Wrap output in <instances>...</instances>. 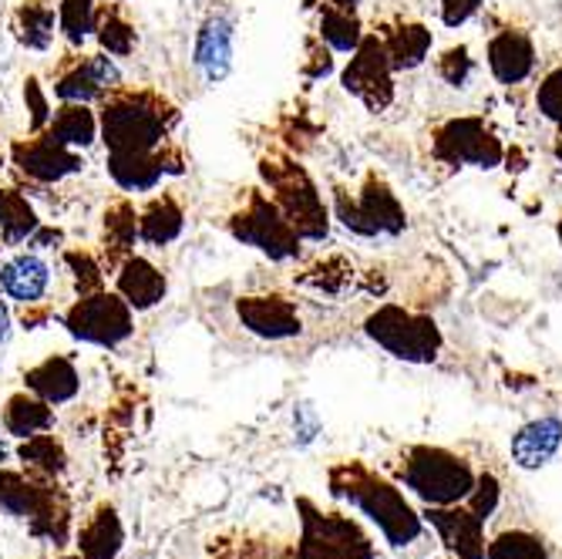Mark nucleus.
<instances>
[{
  "mask_svg": "<svg viewBox=\"0 0 562 559\" xmlns=\"http://www.w3.org/2000/svg\"><path fill=\"white\" fill-rule=\"evenodd\" d=\"M327 485L330 495L347 502L350 510H357L361 516H368L378 533L384 536L387 546L394 549H407L412 543L422 539L425 533V519L415 513V505L404 499V492L387 482L384 476L371 472L364 462H337L327 472Z\"/></svg>",
  "mask_w": 562,
  "mask_h": 559,
  "instance_id": "obj_1",
  "label": "nucleus"
},
{
  "mask_svg": "<svg viewBox=\"0 0 562 559\" xmlns=\"http://www.w3.org/2000/svg\"><path fill=\"white\" fill-rule=\"evenodd\" d=\"M0 516L27 523V533L50 546H68L71 539V499L58 479L0 469Z\"/></svg>",
  "mask_w": 562,
  "mask_h": 559,
  "instance_id": "obj_2",
  "label": "nucleus"
},
{
  "mask_svg": "<svg viewBox=\"0 0 562 559\" xmlns=\"http://www.w3.org/2000/svg\"><path fill=\"white\" fill-rule=\"evenodd\" d=\"M176 109L151 91H119L105 101L98 119V132L109 152H156L166 145Z\"/></svg>",
  "mask_w": 562,
  "mask_h": 559,
  "instance_id": "obj_3",
  "label": "nucleus"
},
{
  "mask_svg": "<svg viewBox=\"0 0 562 559\" xmlns=\"http://www.w3.org/2000/svg\"><path fill=\"white\" fill-rule=\"evenodd\" d=\"M397 482L418 495L425 505H458L475 489V469L465 455H454L441 445H412L404 448L394 469Z\"/></svg>",
  "mask_w": 562,
  "mask_h": 559,
  "instance_id": "obj_4",
  "label": "nucleus"
},
{
  "mask_svg": "<svg viewBox=\"0 0 562 559\" xmlns=\"http://www.w3.org/2000/svg\"><path fill=\"white\" fill-rule=\"evenodd\" d=\"M260 179L270 189V199L280 206V213L290 220V226L311 243H324L330 233V206L324 192L317 189L314 176L300 163L286 156H273L260 163Z\"/></svg>",
  "mask_w": 562,
  "mask_h": 559,
  "instance_id": "obj_5",
  "label": "nucleus"
},
{
  "mask_svg": "<svg viewBox=\"0 0 562 559\" xmlns=\"http://www.w3.org/2000/svg\"><path fill=\"white\" fill-rule=\"evenodd\" d=\"M364 334L404 365H431L445 347V334L435 317L404 308V303H381L364 317Z\"/></svg>",
  "mask_w": 562,
  "mask_h": 559,
  "instance_id": "obj_6",
  "label": "nucleus"
},
{
  "mask_svg": "<svg viewBox=\"0 0 562 559\" xmlns=\"http://www.w3.org/2000/svg\"><path fill=\"white\" fill-rule=\"evenodd\" d=\"M296 513H300L296 559H378L374 539L357 519L337 510L324 513L306 495L296 499Z\"/></svg>",
  "mask_w": 562,
  "mask_h": 559,
  "instance_id": "obj_7",
  "label": "nucleus"
},
{
  "mask_svg": "<svg viewBox=\"0 0 562 559\" xmlns=\"http://www.w3.org/2000/svg\"><path fill=\"white\" fill-rule=\"evenodd\" d=\"M229 233L236 243L260 249L273 264L300 260L303 236L290 226V220L280 213L277 202L260 189H252L243 206L229 216Z\"/></svg>",
  "mask_w": 562,
  "mask_h": 559,
  "instance_id": "obj_8",
  "label": "nucleus"
},
{
  "mask_svg": "<svg viewBox=\"0 0 562 559\" xmlns=\"http://www.w3.org/2000/svg\"><path fill=\"white\" fill-rule=\"evenodd\" d=\"M431 156L451 169H498L505 145L495 128L479 115H458L431 132Z\"/></svg>",
  "mask_w": 562,
  "mask_h": 559,
  "instance_id": "obj_9",
  "label": "nucleus"
},
{
  "mask_svg": "<svg viewBox=\"0 0 562 559\" xmlns=\"http://www.w3.org/2000/svg\"><path fill=\"white\" fill-rule=\"evenodd\" d=\"M65 327L71 337L94 344V347H119L135 334V311L109 290H94L78 297L71 311L65 314Z\"/></svg>",
  "mask_w": 562,
  "mask_h": 559,
  "instance_id": "obj_10",
  "label": "nucleus"
},
{
  "mask_svg": "<svg viewBox=\"0 0 562 559\" xmlns=\"http://www.w3.org/2000/svg\"><path fill=\"white\" fill-rule=\"evenodd\" d=\"M340 85L353 94L368 112H384L394 101V65L378 34H364V41L350 51V62L340 71Z\"/></svg>",
  "mask_w": 562,
  "mask_h": 559,
  "instance_id": "obj_11",
  "label": "nucleus"
},
{
  "mask_svg": "<svg viewBox=\"0 0 562 559\" xmlns=\"http://www.w3.org/2000/svg\"><path fill=\"white\" fill-rule=\"evenodd\" d=\"M425 523L438 533L448 559H485V523L469 510L458 505H428Z\"/></svg>",
  "mask_w": 562,
  "mask_h": 559,
  "instance_id": "obj_12",
  "label": "nucleus"
},
{
  "mask_svg": "<svg viewBox=\"0 0 562 559\" xmlns=\"http://www.w3.org/2000/svg\"><path fill=\"white\" fill-rule=\"evenodd\" d=\"M485 62H488V75L505 88L529 81L536 71L532 34L516 24H505V27L492 31V37L485 44Z\"/></svg>",
  "mask_w": 562,
  "mask_h": 559,
  "instance_id": "obj_13",
  "label": "nucleus"
},
{
  "mask_svg": "<svg viewBox=\"0 0 562 559\" xmlns=\"http://www.w3.org/2000/svg\"><path fill=\"white\" fill-rule=\"evenodd\" d=\"M239 324L263 340H290L303 334V321L296 303L280 293H260V297H239L236 300Z\"/></svg>",
  "mask_w": 562,
  "mask_h": 559,
  "instance_id": "obj_14",
  "label": "nucleus"
},
{
  "mask_svg": "<svg viewBox=\"0 0 562 559\" xmlns=\"http://www.w3.org/2000/svg\"><path fill=\"white\" fill-rule=\"evenodd\" d=\"M11 156H14V166L34 179V182H44V186H55V182H65L68 176L81 172L85 163L75 148H65L58 142H50L44 132L31 135L27 142H18L11 148Z\"/></svg>",
  "mask_w": 562,
  "mask_h": 559,
  "instance_id": "obj_15",
  "label": "nucleus"
},
{
  "mask_svg": "<svg viewBox=\"0 0 562 559\" xmlns=\"http://www.w3.org/2000/svg\"><path fill=\"white\" fill-rule=\"evenodd\" d=\"M119 88H122V71H119L115 58H109L105 51L78 62L55 81V94L61 101H68V105H91V101L105 98Z\"/></svg>",
  "mask_w": 562,
  "mask_h": 559,
  "instance_id": "obj_16",
  "label": "nucleus"
},
{
  "mask_svg": "<svg viewBox=\"0 0 562 559\" xmlns=\"http://www.w3.org/2000/svg\"><path fill=\"white\" fill-rule=\"evenodd\" d=\"M233 37H236V27L223 14L210 18L206 24L199 27L192 62H195V68L202 75H206L210 85L226 81V75L233 71Z\"/></svg>",
  "mask_w": 562,
  "mask_h": 559,
  "instance_id": "obj_17",
  "label": "nucleus"
},
{
  "mask_svg": "<svg viewBox=\"0 0 562 559\" xmlns=\"http://www.w3.org/2000/svg\"><path fill=\"white\" fill-rule=\"evenodd\" d=\"M166 290H169L166 273H162L156 264H151V260L135 257V253H132V257H128L125 264H119L115 293L128 303V308H132L135 314L151 311L156 303H162Z\"/></svg>",
  "mask_w": 562,
  "mask_h": 559,
  "instance_id": "obj_18",
  "label": "nucleus"
},
{
  "mask_svg": "<svg viewBox=\"0 0 562 559\" xmlns=\"http://www.w3.org/2000/svg\"><path fill=\"white\" fill-rule=\"evenodd\" d=\"M562 445V418L555 415H546V418H536V422H526L513 441H508V451H513V462L526 472H536V469H546L555 451Z\"/></svg>",
  "mask_w": 562,
  "mask_h": 559,
  "instance_id": "obj_19",
  "label": "nucleus"
},
{
  "mask_svg": "<svg viewBox=\"0 0 562 559\" xmlns=\"http://www.w3.org/2000/svg\"><path fill=\"white\" fill-rule=\"evenodd\" d=\"M0 290L14 303L37 308L50 290V267L37 253H18L8 264H0Z\"/></svg>",
  "mask_w": 562,
  "mask_h": 559,
  "instance_id": "obj_20",
  "label": "nucleus"
},
{
  "mask_svg": "<svg viewBox=\"0 0 562 559\" xmlns=\"http://www.w3.org/2000/svg\"><path fill=\"white\" fill-rule=\"evenodd\" d=\"M378 37L384 41V51H387L394 71L422 68L428 62V55H431V44H435V34L428 31V24L407 21V18H397V21L384 24Z\"/></svg>",
  "mask_w": 562,
  "mask_h": 559,
  "instance_id": "obj_21",
  "label": "nucleus"
},
{
  "mask_svg": "<svg viewBox=\"0 0 562 559\" xmlns=\"http://www.w3.org/2000/svg\"><path fill=\"white\" fill-rule=\"evenodd\" d=\"M75 546L85 559H119L125 546V526L112 502H101L98 510L78 526Z\"/></svg>",
  "mask_w": 562,
  "mask_h": 559,
  "instance_id": "obj_22",
  "label": "nucleus"
},
{
  "mask_svg": "<svg viewBox=\"0 0 562 559\" xmlns=\"http://www.w3.org/2000/svg\"><path fill=\"white\" fill-rule=\"evenodd\" d=\"M109 172L125 192H151L166 176V145L156 152H109Z\"/></svg>",
  "mask_w": 562,
  "mask_h": 559,
  "instance_id": "obj_23",
  "label": "nucleus"
},
{
  "mask_svg": "<svg viewBox=\"0 0 562 559\" xmlns=\"http://www.w3.org/2000/svg\"><path fill=\"white\" fill-rule=\"evenodd\" d=\"M24 388L47 404H68L78 398L81 378H78V368L71 358H65V354H50V358H44L41 365L24 371Z\"/></svg>",
  "mask_w": 562,
  "mask_h": 559,
  "instance_id": "obj_24",
  "label": "nucleus"
},
{
  "mask_svg": "<svg viewBox=\"0 0 562 559\" xmlns=\"http://www.w3.org/2000/svg\"><path fill=\"white\" fill-rule=\"evenodd\" d=\"M357 202H361L364 216L378 226L381 236H401L407 230V213L384 176L368 172L361 182V192H357Z\"/></svg>",
  "mask_w": 562,
  "mask_h": 559,
  "instance_id": "obj_25",
  "label": "nucleus"
},
{
  "mask_svg": "<svg viewBox=\"0 0 562 559\" xmlns=\"http://www.w3.org/2000/svg\"><path fill=\"white\" fill-rule=\"evenodd\" d=\"M55 428V404L41 401L31 391H18L4 404V432L18 441Z\"/></svg>",
  "mask_w": 562,
  "mask_h": 559,
  "instance_id": "obj_26",
  "label": "nucleus"
},
{
  "mask_svg": "<svg viewBox=\"0 0 562 559\" xmlns=\"http://www.w3.org/2000/svg\"><path fill=\"white\" fill-rule=\"evenodd\" d=\"M182 226H186L182 206L172 195H162V199H151L148 210L138 216V239L162 249V246H169L172 239L182 236Z\"/></svg>",
  "mask_w": 562,
  "mask_h": 559,
  "instance_id": "obj_27",
  "label": "nucleus"
},
{
  "mask_svg": "<svg viewBox=\"0 0 562 559\" xmlns=\"http://www.w3.org/2000/svg\"><path fill=\"white\" fill-rule=\"evenodd\" d=\"M18 459L37 479H61L65 469H68V451H65L61 438H55L50 432H41V435L24 438L18 445Z\"/></svg>",
  "mask_w": 562,
  "mask_h": 559,
  "instance_id": "obj_28",
  "label": "nucleus"
},
{
  "mask_svg": "<svg viewBox=\"0 0 562 559\" xmlns=\"http://www.w3.org/2000/svg\"><path fill=\"white\" fill-rule=\"evenodd\" d=\"M44 135L50 142L78 152V148H88L98 138V119H94V112H88V105H68V101H65V105L50 115Z\"/></svg>",
  "mask_w": 562,
  "mask_h": 559,
  "instance_id": "obj_29",
  "label": "nucleus"
},
{
  "mask_svg": "<svg viewBox=\"0 0 562 559\" xmlns=\"http://www.w3.org/2000/svg\"><path fill=\"white\" fill-rule=\"evenodd\" d=\"M41 220L18 189H0V243L18 246L37 233Z\"/></svg>",
  "mask_w": 562,
  "mask_h": 559,
  "instance_id": "obj_30",
  "label": "nucleus"
},
{
  "mask_svg": "<svg viewBox=\"0 0 562 559\" xmlns=\"http://www.w3.org/2000/svg\"><path fill=\"white\" fill-rule=\"evenodd\" d=\"M14 31L21 37L24 47L31 51H47L55 44V34H58V14L50 4H37V0H24L14 14Z\"/></svg>",
  "mask_w": 562,
  "mask_h": 559,
  "instance_id": "obj_31",
  "label": "nucleus"
},
{
  "mask_svg": "<svg viewBox=\"0 0 562 559\" xmlns=\"http://www.w3.org/2000/svg\"><path fill=\"white\" fill-rule=\"evenodd\" d=\"M364 24L353 11L347 8H334V4H321V31L317 37L330 47V51H340V55H350V51L364 41Z\"/></svg>",
  "mask_w": 562,
  "mask_h": 559,
  "instance_id": "obj_32",
  "label": "nucleus"
},
{
  "mask_svg": "<svg viewBox=\"0 0 562 559\" xmlns=\"http://www.w3.org/2000/svg\"><path fill=\"white\" fill-rule=\"evenodd\" d=\"M138 243V213L128 206V202H115V206L105 213V253L109 264H125Z\"/></svg>",
  "mask_w": 562,
  "mask_h": 559,
  "instance_id": "obj_33",
  "label": "nucleus"
},
{
  "mask_svg": "<svg viewBox=\"0 0 562 559\" xmlns=\"http://www.w3.org/2000/svg\"><path fill=\"white\" fill-rule=\"evenodd\" d=\"M485 559H549V546L529 529H505L485 543Z\"/></svg>",
  "mask_w": 562,
  "mask_h": 559,
  "instance_id": "obj_34",
  "label": "nucleus"
},
{
  "mask_svg": "<svg viewBox=\"0 0 562 559\" xmlns=\"http://www.w3.org/2000/svg\"><path fill=\"white\" fill-rule=\"evenodd\" d=\"M94 37L101 44V51L112 58H128L135 44H138V34L135 27L119 14V11H101L98 21H94Z\"/></svg>",
  "mask_w": 562,
  "mask_h": 559,
  "instance_id": "obj_35",
  "label": "nucleus"
},
{
  "mask_svg": "<svg viewBox=\"0 0 562 559\" xmlns=\"http://www.w3.org/2000/svg\"><path fill=\"white\" fill-rule=\"evenodd\" d=\"M94 21H98L94 0H61L58 4V34H65L71 47H81L85 37L94 34Z\"/></svg>",
  "mask_w": 562,
  "mask_h": 559,
  "instance_id": "obj_36",
  "label": "nucleus"
},
{
  "mask_svg": "<svg viewBox=\"0 0 562 559\" xmlns=\"http://www.w3.org/2000/svg\"><path fill=\"white\" fill-rule=\"evenodd\" d=\"M435 75L448 85V88H465L475 75V58L469 44H451L435 58Z\"/></svg>",
  "mask_w": 562,
  "mask_h": 559,
  "instance_id": "obj_37",
  "label": "nucleus"
},
{
  "mask_svg": "<svg viewBox=\"0 0 562 559\" xmlns=\"http://www.w3.org/2000/svg\"><path fill=\"white\" fill-rule=\"evenodd\" d=\"M350 280H353V267L347 260H340V257H330V260L311 267V270H306V277H303L306 287H314L317 293H327V297L344 293L350 287Z\"/></svg>",
  "mask_w": 562,
  "mask_h": 559,
  "instance_id": "obj_38",
  "label": "nucleus"
},
{
  "mask_svg": "<svg viewBox=\"0 0 562 559\" xmlns=\"http://www.w3.org/2000/svg\"><path fill=\"white\" fill-rule=\"evenodd\" d=\"M334 216L340 220L344 230H350L353 236H361V239H378V226L364 216L361 210V202H357V195H350L344 186H334Z\"/></svg>",
  "mask_w": 562,
  "mask_h": 559,
  "instance_id": "obj_39",
  "label": "nucleus"
},
{
  "mask_svg": "<svg viewBox=\"0 0 562 559\" xmlns=\"http://www.w3.org/2000/svg\"><path fill=\"white\" fill-rule=\"evenodd\" d=\"M65 264H68V270H71V280H75L78 297L94 293V290H105V267H101V264L91 257V253L71 249V253H65Z\"/></svg>",
  "mask_w": 562,
  "mask_h": 559,
  "instance_id": "obj_40",
  "label": "nucleus"
},
{
  "mask_svg": "<svg viewBox=\"0 0 562 559\" xmlns=\"http://www.w3.org/2000/svg\"><path fill=\"white\" fill-rule=\"evenodd\" d=\"M536 109L549 125L562 128V65L546 71L536 85Z\"/></svg>",
  "mask_w": 562,
  "mask_h": 559,
  "instance_id": "obj_41",
  "label": "nucleus"
},
{
  "mask_svg": "<svg viewBox=\"0 0 562 559\" xmlns=\"http://www.w3.org/2000/svg\"><path fill=\"white\" fill-rule=\"evenodd\" d=\"M498 502H502V485H498V479H495L492 472H482V476L475 479V489L469 492L465 505H469V510H472L482 523H488V519L495 516V510H498Z\"/></svg>",
  "mask_w": 562,
  "mask_h": 559,
  "instance_id": "obj_42",
  "label": "nucleus"
},
{
  "mask_svg": "<svg viewBox=\"0 0 562 559\" xmlns=\"http://www.w3.org/2000/svg\"><path fill=\"white\" fill-rule=\"evenodd\" d=\"M24 101H27V112H31V132L37 135V132H44L47 128V122H50V105H47V94H44V88H41V81L37 78H27L24 81Z\"/></svg>",
  "mask_w": 562,
  "mask_h": 559,
  "instance_id": "obj_43",
  "label": "nucleus"
},
{
  "mask_svg": "<svg viewBox=\"0 0 562 559\" xmlns=\"http://www.w3.org/2000/svg\"><path fill=\"white\" fill-rule=\"evenodd\" d=\"M482 4H485V0H438L441 24L445 27H462L482 11Z\"/></svg>",
  "mask_w": 562,
  "mask_h": 559,
  "instance_id": "obj_44",
  "label": "nucleus"
},
{
  "mask_svg": "<svg viewBox=\"0 0 562 559\" xmlns=\"http://www.w3.org/2000/svg\"><path fill=\"white\" fill-rule=\"evenodd\" d=\"M220 559H286L280 549H273L270 543H257V539H243L223 549Z\"/></svg>",
  "mask_w": 562,
  "mask_h": 559,
  "instance_id": "obj_45",
  "label": "nucleus"
},
{
  "mask_svg": "<svg viewBox=\"0 0 562 559\" xmlns=\"http://www.w3.org/2000/svg\"><path fill=\"white\" fill-rule=\"evenodd\" d=\"M311 62L303 65V75L311 78V81H317V78H324V75H330L334 71V62H330V47L317 37V41H311V55H306Z\"/></svg>",
  "mask_w": 562,
  "mask_h": 559,
  "instance_id": "obj_46",
  "label": "nucleus"
},
{
  "mask_svg": "<svg viewBox=\"0 0 562 559\" xmlns=\"http://www.w3.org/2000/svg\"><path fill=\"white\" fill-rule=\"evenodd\" d=\"M11 331H14L11 311H8V303H0V350L8 347V340H11Z\"/></svg>",
  "mask_w": 562,
  "mask_h": 559,
  "instance_id": "obj_47",
  "label": "nucleus"
},
{
  "mask_svg": "<svg viewBox=\"0 0 562 559\" xmlns=\"http://www.w3.org/2000/svg\"><path fill=\"white\" fill-rule=\"evenodd\" d=\"M321 4H334V8H347V11H353L361 0H321Z\"/></svg>",
  "mask_w": 562,
  "mask_h": 559,
  "instance_id": "obj_48",
  "label": "nucleus"
},
{
  "mask_svg": "<svg viewBox=\"0 0 562 559\" xmlns=\"http://www.w3.org/2000/svg\"><path fill=\"white\" fill-rule=\"evenodd\" d=\"M552 156H555V163L562 166V128H559V138L552 142Z\"/></svg>",
  "mask_w": 562,
  "mask_h": 559,
  "instance_id": "obj_49",
  "label": "nucleus"
},
{
  "mask_svg": "<svg viewBox=\"0 0 562 559\" xmlns=\"http://www.w3.org/2000/svg\"><path fill=\"white\" fill-rule=\"evenodd\" d=\"M8 455H11V445H8L4 438H0V466H4V462H8Z\"/></svg>",
  "mask_w": 562,
  "mask_h": 559,
  "instance_id": "obj_50",
  "label": "nucleus"
},
{
  "mask_svg": "<svg viewBox=\"0 0 562 559\" xmlns=\"http://www.w3.org/2000/svg\"><path fill=\"white\" fill-rule=\"evenodd\" d=\"M55 559H85L81 552H65V556H55Z\"/></svg>",
  "mask_w": 562,
  "mask_h": 559,
  "instance_id": "obj_51",
  "label": "nucleus"
},
{
  "mask_svg": "<svg viewBox=\"0 0 562 559\" xmlns=\"http://www.w3.org/2000/svg\"><path fill=\"white\" fill-rule=\"evenodd\" d=\"M555 236H559V246H562V216H559V223H555Z\"/></svg>",
  "mask_w": 562,
  "mask_h": 559,
  "instance_id": "obj_52",
  "label": "nucleus"
}]
</instances>
